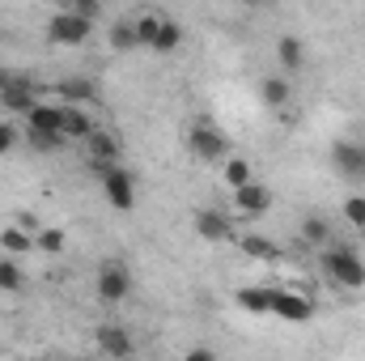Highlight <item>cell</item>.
<instances>
[{"label": "cell", "mask_w": 365, "mask_h": 361, "mask_svg": "<svg viewBox=\"0 0 365 361\" xmlns=\"http://www.w3.org/2000/svg\"><path fill=\"white\" fill-rule=\"evenodd\" d=\"M323 272H327V280H336V285H344V289H361L365 285L361 255H357L353 247H344V243L323 251Z\"/></svg>", "instance_id": "obj_1"}, {"label": "cell", "mask_w": 365, "mask_h": 361, "mask_svg": "<svg viewBox=\"0 0 365 361\" xmlns=\"http://www.w3.org/2000/svg\"><path fill=\"white\" fill-rule=\"evenodd\" d=\"M187 145H191V153L200 162H225L230 158V141H225V132L212 119H195L191 132H187Z\"/></svg>", "instance_id": "obj_2"}, {"label": "cell", "mask_w": 365, "mask_h": 361, "mask_svg": "<svg viewBox=\"0 0 365 361\" xmlns=\"http://www.w3.org/2000/svg\"><path fill=\"white\" fill-rule=\"evenodd\" d=\"M93 175L102 179L106 200H110L119 213H132V208H136V183H132V175H128L123 166H93Z\"/></svg>", "instance_id": "obj_3"}, {"label": "cell", "mask_w": 365, "mask_h": 361, "mask_svg": "<svg viewBox=\"0 0 365 361\" xmlns=\"http://www.w3.org/2000/svg\"><path fill=\"white\" fill-rule=\"evenodd\" d=\"M128 293H132V272H128V264L123 260H102L98 264V298L106 306H119Z\"/></svg>", "instance_id": "obj_4"}, {"label": "cell", "mask_w": 365, "mask_h": 361, "mask_svg": "<svg viewBox=\"0 0 365 361\" xmlns=\"http://www.w3.org/2000/svg\"><path fill=\"white\" fill-rule=\"evenodd\" d=\"M90 21L86 17H77V13H68V9H60V13H51V21H47V39L56 43V47H81L86 39H90Z\"/></svg>", "instance_id": "obj_5"}, {"label": "cell", "mask_w": 365, "mask_h": 361, "mask_svg": "<svg viewBox=\"0 0 365 361\" xmlns=\"http://www.w3.org/2000/svg\"><path fill=\"white\" fill-rule=\"evenodd\" d=\"M331 171L349 183L365 179V145L361 141H336L331 145Z\"/></svg>", "instance_id": "obj_6"}, {"label": "cell", "mask_w": 365, "mask_h": 361, "mask_svg": "<svg viewBox=\"0 0 365 361\" xmlns=\"http://www.w3.org/2000/svg\"><path fill=\"white\" fill-rule=\"evenodd\" d=\"M0 106L13 111V115H30V111L38 106V93H34V86H30L26 77L0 73Z\"/></svg>", "instance_id": "obj_7"}, {"label": "cell", "mask_w": 365, "mask_h": 361, "mask_svg": "<svg viewBox=\"0 0 365 361\" xmlns=\"http://www.w3.org/2000/svg\"><path fill=\"white\" fill-rule=\"evenodd\" d=\"M26 136L30 141H64V132H60V106L56 102H38L26 115Z\"/></svg>", "instance_id": "obj_8"}, {"label": "cell", "mask_w": 365, "mask_h": 361, "mask_svg": "<svg viewBox=\"0 0 365 361\" xmlns=\"http://www.w3.org/2000/svg\"><path fill=\"white\" fill-rule=\"evenodd\" d=\"M272 315L289 319V323H310L314 319V302L297 289H272Z\"/></svg>", "instance_id": "obj_9"}, {"label": "cell", "mask_w": 365, "mask_h": 361, "mask_svg": "<svg viewBox=\"0 0 365 361\" xmlns=\"http://www.w3.org/2000/svg\"><path fill=\"white\" fill-rule=\"evenodd\" d=\"M93 336H98V349H102L110 361H128L132 349H136V345H132V332H128L123 323H102Z\"/></svg>", "instance_id": "obj_10"}, {"label": "cell", "mask_w": 365, "mask_h": 361, "mask_svg": "<svg viewBox=\"0 0 365 361\" xmlns=\"http://www.w3.org/2000/svg\"><path fill=\"white\" fill-rule=\"evenodd\" d=\"M195 234H200L204 243H234V238H238L234 225H230V217L217 213V208H200V213H195Z\"/></svg>", "instance_id": "obj_11"}, {"label": "cell", "mask_w": 365, "mask_h": 361, "mask_svg": "<svg viewBox=\"0 0 365 361\" xmlns=\"http://www.w3.org/2000/svg\"><path fill=\"white\" fill-rule=\"evenodd\" d=\"M60 132H64V141H90L98 123L86 106H60Z\"/></svg>", "instance_id": "obj_12"}, {"label": "cell", "mask_w": 365, "mask_h": 361, "mask_svg": "<svg viewBox=\"0 0 365 361\" xmlns=\"http://www.w3.org/2000/svg\"><path fill=\"white\" fill-rule=\"evenodd\" d=\"M234 208H238L242 217H264V213L272 208V191H268L264 183H247V187L234 191Z\"/></svg>", "instance_id": "obj_13"}, {"label": "cell", "mask_w": 365, "mask_h": 361, "mask_svg": "<svg viewBox=\"0 0 365 361\" xmlns=\"http://www.w3.org/2000/svg\"><path fill=\"white\" fill-rule=\"evenodd\" d=\"M86 149H90V166H119V136L115 132L98 128L86 141Z\"/></svg>", "instance_id": "obj_14"}, {"label": "cell", "mask_w": 365, "mask_h": 361, "mask_svg": "<svg viewBox=\"0 0 365 361\" xmlns=\"http://www.w3.org/2000/svg\"><path fill=\"white\" fill-rule=\"evenodd\" d=\"M56 93L64 98V106H81V102H98V86H93L90 77H64Z\"/></svg>", "instance_id": "obj_15"}, {"label": "cell", "mask_w": 365, "mask_h": 361, "mask_svg": "<svg viewBox=\"0 0 365 361\" xmlns=\"http://www.w3.org/2000/svg\"><path fill=\"white\" fill-rule=\"evenodd\" d=\"M276 60H280L284 73H297V68L306 64V47H302V39H297V34H280V43H276Z\"/></svg>", "instance_id": "obj_16"}, {"label": "cell", "mask_w": 365, "mask_h": 361, "mask_svg": "<svg viewBox=\"0 0 365 361\" xmlns=\"http://www.w3.org/2000/svg\"><path fill=\"white\" fill-rule=\"evenodd\" d=\"M234 298H238V306H242V310H251V315H272V289L247 285V289H238Z\"/></svg>", "instance_id": "obj_17"}, {"label": "cell", "mask_w": 365, "mask_h": 361, "mask_svg": "<svg viewBox=\"0 0 365 361\" xmlns=\"http://www.w3.org/2000/svg\"><path fill=\"white\" fill-rule=\"evenodd\" d=\"M259 98H264V106H268V111H284V106H289V98H293V86H289L284 77H268V81L259 86Z\"/></svg>", "instance_id": "obj_18"}, {"label": "cell", "mask_w": 365, "mask_h": 361, "mask_svg": "<svg viewBox=\"0 0 365 361\" xmlns=\"http://www.w3.org/2000/svg\"><path fill=\"white\" fill-rule=\"evenodd\" d=\"M179 47H182V26H179V21H170V17H162V30H158V39H153V47H149V51L170 56V51H179Z\"/></svg>", "instance_id": "obj_19"}, {"label": "cell", "mask_w": 365, "mask_h": 361, "mask_svg": "<svg viewBox=\"0 0 365 361\" xmlns=\"http://www.w3.org/2000/svg\"><path fill=\"white\" fill-rule=\"evenodd\" d=\"M302 243H310V247H327V243H331V221L319 217V213H310V217L302 221Z\"/></svg>", "instance_id": "obj_20"}, {"label": "cell", "mask_w": 365, "mask_h": 361, "mask_svg": "<svg viewBox=\"0 0 365 361\" xmlns=\"http://www.w3.org/2000/svg\"><path fill=\"white\" fill-rule=\"evenodd\" d=\"M0 247H4L9 260H17V255H26V251L34 247V238H30L21 225H4V230H0Z\"/></svg>", "instance_id": "obj_21"}, {"label": "cell", "mask_w": 365, "mask_h": 361, "mask_svg": "<svg viewBox=\"0 0 365 361\" xmlns=\"http://www.w3.org/2000/svg\"><path fill=\"white\" fill-rule=\"evenodd\" d=\"M221 179L238 191V187L255 183V171H251V162H247V158H225V162H221Z\"/></svg>", "instance_id": "obj_22"}, {"label": "cell", "mask_w": 365, "mask_h": 361, "mask_svg": "<svg viewBox=\"0 0 365 361\" xmlns=\"http://www.w3.org/2000/svg\"><path fill=\"white\" fill-rule=\"evenodd\" d=\"M26 289V272L17 260H9V255H0V293H21Z\"/></svg>", "instance_id": "obj_23"}, {"label": "cell", "mask_w": 365, "mask_h": 361, "mask_svg": "<svg viewBox=\"0 0 365 361\" xmlns=\"http://www.w3.org/2000/svg\"><path fill=\"white\" fill-rule=\"evenodd\" d=\"M234 243H238V251L251 255V260H276V247L264 234H242V238H234Z\"/></svg>", "instance_id": "obj_24"}, {"label": "cell", "mask_w": 365, "mask_h": 361, "mask_svg": "<svg viewBox=\"0 0 365 361\" xmlns=\"http://www.w3.org/2000/svg\"><path fill=\"white\" fill-rule=\"evenodd\" d=\"M34 247H38V251H47V255H60V251L68 247V234H64L60 225H43V230L34 234Z\"/></svg>", "instance_id": "obj_25"}, {"label": "cell", "mask_w": 365, "mask_h": 361, "mask_svg": "<svg viewBox=\"0 0 365 361\" xmlns=\"http://www.w3.org/2000/svg\"><path fill=\"white\" fill-rule=\"evenodd\" d=\"M132 26H136V43H140V47H153V39H158V30H162V17H158V13H145V17H136Z\"/></svg>", "instance_id": "obj_26"}, {"label": "cell", "mask_w": 365, "mask_h": 361, "mask_svg": "<svg viewBox=\"0 0 365 361\" xmlns=\"http://www.w3.org/2000/svg\"><path fill=\"white\" fill-rule=\"evenodd\" d=\"M110 47H115V51L140 47V43H136V26H132V21H115V26H110Z\"/></svg>", "instance_id": "obj_27"}, {"label": "cell", "mask_w": 365, "mask_h": 361, "mask_svg": "<svg viewBox=\"0 0 365 361\" xmlns=\"http://www.w3.org/2000/svg\"><path fill=\"white\" fill-rule=\"evenodd\" d=\"M344 221L357 225V230H365V195H349V200H344Z\"/></svg>", "instance_id": "obj_28"}, {"label": "cell", "mask_w": 365, "mask_h": 361, "mask_svg": "<svg viewBox=\"0 0 365 361\" xmlns=\"http://www.w3.org/2000/svg\"><path fill=\"white\" fill-rule=\"evenodd\" d=\"M64 9H68V13H77V17H86L90 26L98 21V17H102V4H93V0H68Z\"/></svg>", "instance_id": "obj_29"}, {"label": "cell", "mask_w": 365, "mask_h": 361, "mask_svg": "<svg viewBox=\"0 0 365 361\" xmlns=\"http://www.w3.org/2000/svg\"><path fill=\"white\" fill-rule=\"evenodd\" d=\"M13 145H17V128L13 123H0V158L13 153Z\"/></svg>", "instance_id": "obj_30"}, {"label": "cell", "mask_w": 365, "mask_h": 361, "mask_svg": "<svg viewBox=\"0 0 365 361\" xmlns=\"http://www.w3.org/2000/svg\"><path fill=\"white\" fill-rule=\"evenodd\" d=\"M182 361H217L212 349H191V353H182Z\"/></svg>", "instance_id": "obj_31"}]
</instances>
